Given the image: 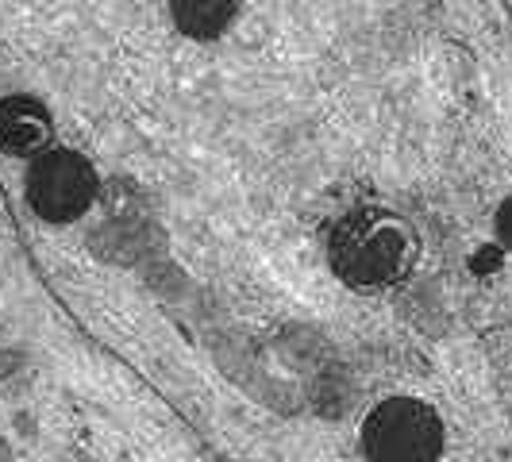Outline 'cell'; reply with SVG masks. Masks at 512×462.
<instances>
[{
	"mask_svg": "<svg viewBox=\"0 0 512 462\" xmlns=\"http://www.w3.org/2000/svg\"><path fill=\"white\" fill-rule=\"evenodd\" d=\"M493 235H497V243L505 251H512V197H505L493 212Z\"/></svg>",
	"mask_w": 512,
	"mask_h": 462,
	"instance_id": "obj_6",
	"label": "cell"
},
{
	"mask_svg": "<svg viewBox=\"0 0 512 462\" xmlns=\"http://www.w3.org/2000/svg\"><path fill=\"white\" fill-rule=\"evenodd\" d=\"M170 16L181 35L208 43V39H220L235 24L239 0H170Z\"/></svg>",
	"mask_w": 512,
	"mask_h": 462,
	"instance_id": "obj_5",
	"label": "cell"
},
{
	"mask_svg": "<svg viewBox=\"0 0 512 462\" xmlns=\"http://www.w3.org/2000/svg\"><path fill=\"white\" fill-rule=\"evenodd\" d=\"M97 189H101V181L85 154L54 147L31 162L27 205L47 224H70L77 216H85V208L97 201Z\"/></svg>",
	"mask_w": 512,
	"mask_h": 462,
	"instance_id": "obj_3",
	"label": "cell"
},
{
	"mask_svg": "<svg viewBox=\"0 0 512 462\" xmlns=\"http://www.w3.org/2000/svg\"><path fill=\"white\" fill-rule=\"evenodd\" d=\"M335 278L362 293L405 282L416 266V235L389 208H355L328 235Z\"/></svg>",
	"mask_w": 512,
	"mask_h": 462,
	"instance_id": "obj_1",
	"label": "cell"
},
{
	"mask_svg": "<svg viewBox=\"0 0 512 462\" xmlns=\"http://www.w3.org/2000/svg\"><path fill=\"white\" fill-rule=\"evenodd\" d=\"M443 420L420 397H385L362 424V451L370 462H439Z\"/></svg>",
	"mask_w": 512,
	"mask_h": 462,
	"instance_id": "obj_2",
	"label": "cell"
},
{
	"mask_svg": "<svg viewBox=\"0 0 512 462\" xmlns=\"http://www.w3.org/2000/svg\"><path fill=\"white\" fill-rule=\"evenodd\" d=\"M51 112L35 97H8L0 101V151L31 158L43 154L51 143Z\"/></svg>",
	"mask_w": 512,
	"mask_h": 462,
	"instance_id": "obj_4",
	"label": "cell"
}]
</instances>
